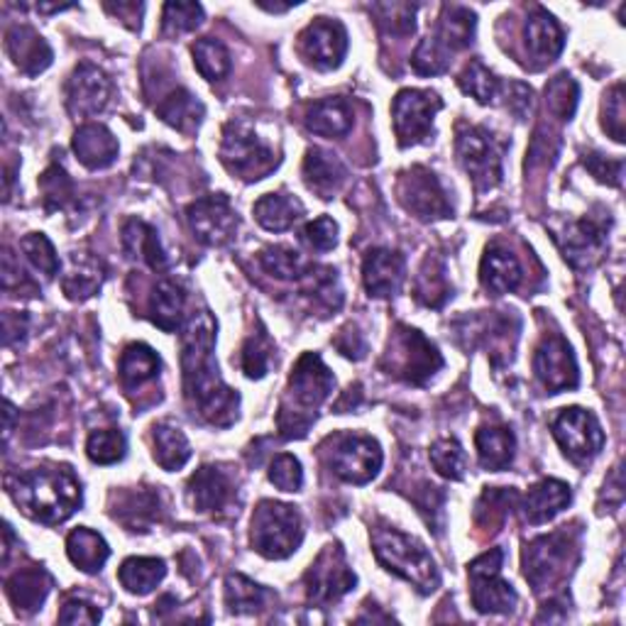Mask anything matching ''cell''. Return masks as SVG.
<instances>
[{
    "label": "cell",
    "mask_w": 626,
    "mask_h": 626,
    "mask_svg": "<svg viewBox=\"0 0 626 626\" xmlns=\"http://www.w3.org/2000/svg\"><path fill=\"white\" fill-rule=\"evenodd\" d=\"M213 347L215 321L209 311H199L182 329L184 394L203 421L228 428L238 418L240 396L221 380Z\"/></svg>",
    "instance_id": "1"
},
{
    "label": "cell",
    "mask_w": 626,
    "mask_h": 626,
    "mask_svg": "<svg viewBox=\"0 0 626 626\" xmlns=\"http://www.w3.org/2000/svg\"><path fill=\"white\" fill-rule=\"evenodd\" d=\"M10 497L32 522L47 526L67 522L81 507V485L67 465H42L8 479Z\"/></svg>",
    "instance_id": "2"
},
{
    "label": "cell",
    "mask_w": 626,
    "mask_h": 626,
    "mask_svg": "<svg viewBox=\"0 0 626 626\" xmlns=\"http://www.w3.org/2000/svg\"><path fill=\"white\" fill-rule=\"evenodd\" d=\"M335 387L333 372L316 353H304L289 375V387L276 414V426H280L282 438L294 441L304 438L321 404L329 400Z\"/></svg>",
    "instance_id": "3"
},
{
    "label": "cell",
    "mask_w": 626,
    "mask_h": 626,
    "mask_svg": "<svg viewBox=\"0 0 626 626\" xmlns=\"http://www.w3.org/2000/svg\"><path fill=\"white\" fill-rule=\"evenodd\" d=\"M370 538L375 558L384 571H390L408 585H414L421 595L436 593L441 585V573L436 568V561H433V556L418 538L387 524L372 528Z\"/></svg>",
    "instance_id": "4"
},
{
    "label": "cell",
    "mask_w": 626,
    "mask_h": 626,
    "mask_svg": "<svg viewBox=\"0 0 626 626\" xmlns=\"http://www.w3.org/2000/svg\"><path fill=\"white\" fill-rule=\"evenodd\" d=\"M252 548L270 561H284L304 541V524L301 514L289 504L264 499L252 514Z\"/></svg>",
    "instance_id": "5"
},
{
    "label": "cell",
    "mask_w": 626,
    "mask_h": 626,
    "mask_svg": "<svg viewBox=\"0 0 626 626\" xmlns=\"http://www.w3.org/2000/svg\"><path fill=\"white\" fill-rule=\"evenodd\" d=\"M441 367L443 357L438 347L424 333L408 326H396L390 351L382 360V370H387V375L408 384H426Z\"/></svg>",
    "instance_id": "6"
},
{
    "label": "cell",
    "mask_w": 626,
    "mask_h": 626,
    "mask_svg": "<svg viewBox=\"0 0 626 626\" xmlns=\"http://www.w3.org/2000/svg\"><path fill=\"white\" fill-rule=\"evenodd\" d=\"M221 162L225 170L243 179V182H258L267 176L276 166L274 152L262 142V138L245 120H231L223 128L221 140Z\"/></svg>",
    "instance_id": "7"
},
{
    "label": "cell",
    "mask_w": 626,
    "mask_h": 626,
    "mask_svg": "<svg viewBox=\"0 0 626 626\" xmlns=\"http://www.w3.org/2000/svg\"><path fill=\"white\" fill-rule=\"evenodd\" d=\"M455 150L463 170L479 191H489L502 182L504 144H499L489 130L463 125L457 130Z\"/></svg>",
    "instance_id": "8"
},
{
    "label": "cell",
    "mask_w": 626,
    "mask_h": 626,
    "mask_svg": "<svg viewBox=\"0 0 626 626\" xmlns=\"http://www.w3.org/2000/svg\"><path fill=\"white\" fill-rule=\"evenodd\" d=\"M575 538L568 532L541 536L524 548V577L534 589H546L565 580L575 563Z\"/></svg>",
    "instance_id": "9"
},
{
    "label": "cell",
    "mask_w": 626,
    "mask_h": 626,
    "mask_svg": "<svg viewBox=\"0 0 626 626\" xmlns=\"http://www.w3.org/2000/svg\"><path fill=\"white\" fill-rule=\"evenodd\" d=\"M504 551L492 548L467 565L470 583H473V607L483 614H507L516 607L514 587L502 580Z\"/></svg>",
    "instance_id": "10"
},
{
    "label": "cell",
    "mask_w": 626,
    "mask_h": 626,
    "mask_svg": "<svg viewBox=\"0 0 626 626\" xmlns=\"http://www.w3.org/2000/svg\"><path fill=\"white\" fill-rule=\"evenodd\" d=\"M553 438L558 441L563 453L571 457L573 463H587L593 461L599 451L605 448V431H602L595 414H589L587 408L571 406L553 418L551 424Z\"/></svg>",
    "instance_id": "11"
},
{
    "label": "cell",
    "mask_w": 626,
    "mask_h": 626,
    "mask_svg": "<svg viewBox=\"0 0 626 626\" xmlns=\"http://www.w3.org/2000/svg\"><path fill=\"white\" fill-rule=\"evenodd\" d=\"M396 196L418 221H443L453 215V206L441 182L426 166H412V170L402 172L400 182H396Z\"/></svg>",
    "instance_id": "12"
},
{
    "label": "cell",
    "mask_w": 626,
    "mask_h": 626,
    "mask_svg": "<svg viewBox=\"0 0 626 626\" xmlns=\"http://www.w3.org/2000/svg\"><path fill=\"white\" fill-rule=\"evenodd\" d=\"M355 583L357 577L351 568H347L345 553L339 544L323 548L321 556L311 563V568L304 577L309 599L313 605L321 607L343 599L355 587Z\"/></svg>",
    "instance_id": "13"
},
{
    "label": "cell",
    "mask_w": 626,
    "mask_h": 626,
    "mask_svg": "<svg viewBox=\"0 0 626 626\" xmlns=\"http://www.w3.org/2000/svg\"><path fill=\"white\" fill-rule=\"evenodd\" d=\"M382 461L380 443L370 436H357V433L335 438L329 453V467L343 483L351 485H367L370 479H375Z\"/></svg>",
    "instance_id": "14"
},
{
    "label": "cell",
    "mask_w": 626,
    "mask_h": 626,
    "mask_svg": "<svg viewBox=\"0 0 626 626\" xmlns=\"http://www.w3.org/2000/svg\"><path fill=\"white\" fill-rule=\"evenodd\" d=\"M443 108L438 93L433 91H418V89H404L396 93L392 103V118H394V132L402 148L408 144L424 142L433 132V118Z\"/></svg>",
    "instance_id": "15"
},
{
    "label": "cell",
    "mask_w": 626,
    "mask_h": 626,
    "mask_svg": "<svg viewBox=\"0 0 626 626\" xmlns=\"http://www.w3.org/2000/svg\"><path fill=\"white\" fill-rule=\"evenodd\" d=\"M186 221L201 243L211 248L228 245L238 233V213L225 194L196 199L186 209Z\"/></svg>",
    "instance_id": "16"
},
{
    "label": "cell",
    "mask_w": 626,
    "mask_h": 626,
    "mask_svg": "<svg viewBox=\"0 0 626 626\" xmlns=\"http://www.w3.org/2000/svg\"><path fill=\"white\" fill-rule=\"evenodd\" d=\"M534 372L548 394L575 390L580 382L575 355L563 335H546L534 355Z\"/></svg>",
    "instance_id": "17"
},
{
    "label": "cell",
    "mask_w": 626,
    "mask_h": 626,
    "mask_svg": "<svg viewBox=\"0 0 626 626\" xmlns=\"http://www.w3.org/2000/svg\"><path fill=\"white\" fill-rule=\"evenodd\" d=\"M299 47L311 67L321 71L339 69L347 54V32L339 20L319 18L301 32Z\"/></svg>",
    "instance_id": "18"
},
{
    "label": "cell",
    "mask_w": 626,
    "mask_h": 626,
    "mask_svg": "<svg viewBox=\"0 0 626 626\" xmlns=\"http://www.w3.org/2000/svg\"><path fill=\"white\" fill-rule=\"evenodd\" d=\"M111 79L95 64L81 62L67 81V108L77 118H93L103 113L111 101Z\"/></svg>",
    "instance_id": "19"
},
{
    "label": "cell",
    "mask_w": 626,
    "mask_h": 626,
    "mask_svg": "<svg viewBox=\"0 0 626 626\" xmlns=\"http://www.w3.org/2000/svg\"><path fill=\"white\" fill-rule=\"evenodd\" d=\"M235 497L233 477L215 465H203L196 475L189 479L191 507L201 514H215L231 507Z\"/></svg>",
    "instance_id": "20"
},
{
    "label": "cell",
    "mask_w": 626,
    "mask_h": 626,
    "mask_svg": "<svg viewBox=\"0 0 626 626\" xmlns=\"http://www.w3.org/2000/svg\"><path fill=\"white\" fill-rule=\"evenodd\" d=\"M406 276V262L400 252L375 248L363 262V282L370 296L390 299L400 292Z\"/></svg>",
    "instance_id": "21"
},
{
    "label": "cell",
    "mask_w": 626,
    "mask_h": 626,
    "mask_svg": "<svg viewBox=\"0 0 626 626\" xmlns=\"http://www.w3.org/2000/svg\"><path fill=\"white\" fill-rule=\"evenodd\" d=\"M6 52L13 64L28 77H38L52 64V47L40 32L28 26H13L6 32Z\"/></svg>",
    "instance_id": "22"
},
{
    "label": "cell",
    "mask_w": 626,
    "mask_h": 626,
    "mask_svg": "<svg viewBox=\"0 0 626 626\" xmlns=\"http://www.w3.org/2000/svg\"><path fill=\"white\" fill-rule=\"evenodd\" d=\"M524 40H526V52L534 59L536 69L556 62L565 44L563 30L556 22V18L546 13L544 8H536L534 13L526 18Z\"/></svg>",
    "instance_id": "23"
},
{
    "label": "cell",
    "mask_w": 626,
    "mask_h": 626,
    "mask_svg": "<svg viewBox=\"0 0 626 626\" xmlns=\"http://www.w3.org/2000/svg\"><path fill=\"white\" fill-rule=\"evenodd\" d=\"M74 152L79 162L91 172L108 170L118 160V140L101 123H87L74 132Z\"/></svg>",
    "instance_id": "24"
},
{
    "label": "cell",
    "mask_w": 626,
    "mask_h": 626,
    "mask_svg": "<svg viewBox=\"0 0 626 626\" xmlns=\"http://www.w3.org/2000/svg\"><path fill=\"white\" fill-rule=\"evenodd\" d=\"M347 179L345 164L331 152L313 148L304 160V182L321 199H333L343 189Z\"/></svg>",
    "instance_id": "25"
},
{
    "label": "cell",
    "mask_w": 626,
    "mask_h": 626,
    "mask_svg": "<svg viewBox=\"0 0 626 626\" xmlns=\"http://www.w3.org/2000/svg\"><path fill=\"white\" fill-rule=\"evenodd\" d=\"M123 250L130 260H140L148 264L150 270L162 272L170 264V258L160 243V235H156L154 228L150 223H144L140 219H130L123 225Z\"/></svg>",
    "instance_id": "26"
},
{
    "label": "cell",
    "mask_w": 626,
    "mask_h": 626,
    "mask_svg": "<svg viewBox=\"0 0 626 626\" xmlns=\"http://www.w3.org/2000/svg\"><path fill=\"white\" fill-rule=\"evenodd\" d=\"M522 264L509 250L492 245L487 248L483 264H479V282L492 296L514 292L522 284Z\"/></svg>",
    "instance_id": "27"
},
{
    "label": "cell",
    "mask_w": 626,
    "mask_h": 626,
    "mask_svg": "<svg viewBox=\"0 0 626 626\" xmlns=\"http://www.w3.org/2000/svg\"><path fill=\"white\" fill-rule=\"evenodd\" d=\"M573 499L571 487L561 479H541L524 499V514L528 524H546L558 516Z\"/></svg>",
    "instance_id": "28"
},
{
    "label": "cell",
    "mask_w": 626,
    "mask_h": 626,
    "mask_svg": "<svg viewBox=\"0 0 626 626\" xmlns=\"http://www.w3.org/2000/svg\"><path fill=\"white\" fill-rule=\"evenodd\" d=\"M105 280V267L101 260L91 258L89 252H74L69 262V270L62 276V289L71 301H87L99 294Z\"/></svg>",
    "instance_id": "29"
},
{
    "label": "cell",
    "mask_w": 626,
    "mask_h": 626,
    "mask_svg": "<svg viewBox=\"0 0 626 626\" xmlns=\"http://www.w3.org/2000/svg\"><path fill=\"white\" fill-rule=\"evenodd\" d=\"M52 577L42 568H26L8 577L6 593L13 607L22 614H32L42 607V602L50 595Z\"/></svg>",
    "instance_id": "30"
},
{
    "label": "cell",
    "mask_w": 626,
    "mask_h": 626,
    "mask_svg": "<svg viewBox=\"0 0 626 626\" xmlns=\"http://www.w3.org/2000/svg\"><path fill=\"white\" fill-rule=\"evenodd\" d=\"M475 13L463 6H443L441 22L436 34H431V40L436 42L445 54L461 52L473 42L475 34Z\"/></svg>",
    "instance_id": "31"
},
{
    "label": "cell",
    "mask_w": 626,
    "mask_h": 626,
    "mask_svg": "<svg viewBox=\"0 0 626 626\" xmlns=\"http://www.w3.org/2000/svg\"><path fill=\"white\" fill-rule=\"evenodd\" d=\"M306 128L321 138H343L353 130V105L345 99L316 101L306 113Z\"/></svg>",
    "instance_id": "32"
},
{
    "label": "cell",
    "mask_w": 626,
    "mask_h": 626,
    "mask_svg": "<svg viewBox=\"0 0 626 626\" xmlns=\"http://www.w3.org/2000/svg\"><path fill=\"white\" fill-rule=\"evenodd\" d=\"M475 445L479 465L489 470V473H502V470H507L514 461L516 441L509 428L483 426L475 433Z\"/></svg>",
    "instance_id": "33"
},
{
    "label": "cell",
    "mask_w": 626,
    "mask_h": 626,
    "mask_svg": "<svg viewBox=\"0 0 626 626\" xmlns=\"http://www.w3.org/2000/svg\"><path fill=\"white\" fill-rule=\"evenodd\" d=\"M67 556L77 565L81 573H101L105 561L111 558V548L103 541L101 534L91 532V528H77L67 538Z\"/></svg>",
    "instance_id": "34"
},
{
    "label": "cell",
    "mask_w": 626,
    "mask_h": 626,
    "mask_svg": "<svg viewBox=\"0 0 626 626\" xmlns=\"http://www.w3.org/2000/svg\"><path fill=\"white\" fill-rule=\"evenodd\" d=\"M184 306L186 296L184 289L164 280L154 286L152 299H150V319L154 326H160L166 333H174L176 329H182L184 321Z\"/></svg>",
    "instance_id": "35"
},
{
    "label": "cell",
    "mask_w": 626,
    "mask_h": 626,
    "mask_svg": "<svg viewBox=\"0 0 626 626\" xmlns=\"http://www.w3.org/2000/svg\"><path fill=\"white\" fill-rule=\"evenodd\" d=\"M203 113H206V108L186 89H174L170 95H164V99L156 103V115L179 132H194L201 125Z\"/></svg>",
    "instance_id": "36"
},
{
    "label": "cell",
    "mask_w": 626,
    "mask_h": 626,
    "mask_svg": "<svg viewBox=\"0 0 626 626\" xmlns=\"http://www.w3.org/2000/svg\"><path fill=\"white\" fill-rule=\"evenodd\" d=\"M152 445H154V461L166 473H176L191 461V445L182 428L172 424H156L152 428Z\"/></svg>",
    "instance_id": "37"
},
{
    "label": "cell",
    "mask_w": 626,
    "mask_h": 626,
    "mask_svg": "<svg viewBox=\"0 0 626 626\" xmlns=\"http://www.w3.org/2000/svg\"><path fill=\"white\" fill-rule=\"evenodd\" d=\"M160 355H156L150 345L132 343L125 347L123 355H120L118 372L128 390H138L144 382H152L160 375Z\"/></svg>",
    "instance_id": "38"
},
{
    "label": "cell",
    "mask_w": 626,
    "mask_h": 626,
    "mask_svg": "<svg viewBox=\"0 0 626 626\" xmlns=\"http://www.w3.org/2000/svg\"><path fill=\"white\" fill-rule=\"evenodd\" d=\"M602 248H605V228L593 221H580L565 235L563 252L573 267H583V264H589L595 258H599Z\"/></svg>",
    "instance_id": "39"
},
{
    "label": "cell",
    "mask_w": 626,
    "mask_h": 626,
    "mask_svg": "<svg viewBox=\"0 0 626 626\" xmlns=\"http://www.w3.org/2000/svg\"><path fill=\"white\" fill-rule=\"evenodd\" d=\"M255 219L264 228V231L282 233L289 231L301 215H304V206L301 201L289 194H267L255 203Z\"/></svg>",
    "instance_id": "40"
},
{
    "label": "cell",
    "mask_w": 626,
    "mask_h": 626,
    "mask_svg": "<svg viewBox=\"0 0 626 626\" xmlns=\"http://www.w3.org/2000/svg\"><path fill=\"white\" fill-rule=\"evenodd\" d=\"M451 284L448 276H445V264L443 260L428 255L421 264V270L416 274L414 282V296L418 304H424L428 309H441L445 301L451 299Z\"/></svg>",
    "instance_id": "41"
},
{
    "label": "cell",
    "mask_w": 626,
    "mask_h": 626,
    "mask_svg": "<svg viewBox=\"0 0 626 626\" xmlns=\"http://www.w3.org/2000/svg\"><path fill=\"white\" fill-rule=\"evenodd\" d=\"M166 563L162 558H128L118 571V580L130 595L144 597L164 580Z\"/></svg>",
    "instance_id": "42"
},
{
    "label": "cell",
    "mask_w": 626,
    "mask_h": 626,
    "mask_svg": "<svg viewBox=\"0 0 626 626\" xmlns=\"http://www.w3.org/2000/svg\"><path fill=\"white\" fill-rule=\"evenodd\" d=\"M160 514V495L156 492H130L128 497L120 499L115 516L123 522L130 532H148L150 524Z\"/></svg>",
    "instance_id": "43"
},
{
    "label": "cell",
    "mask_w": 626,
    "mask_h": 626,
    "mask_svg": "<svg viewBox=\"0 0 626 626\" xmlns=\"http://www.w3.org/2000/svg\"><path fill=\"white\" fill-rule=\"evenodd\" d=\"M260 264L262 270L276 276V280H289V282H301L311 274V264L299 255L292 248H264L260 252Z\"/></svg>",
    "instance_id": "44"
},
{
    "label": "cell",
    "mask_w": 626,
    "mask_h": 626,
    "mask_svg": "<svg viewBox=\"0 0 626 626\" xmlns=\"http://www.w3.org/2000/svg\"><path fill=\"white\" fill-rule=\"evenodd\" d=\"M267 602V589L252 583L245 575H228L225 580V605L231 614H252L264 607Z\"/></svg>",
    "instance_id": "45"
},
{
    "label": "cell",
    "mask_w": 626,
    "mask_h": 626,
    "mask_svg": "<svg viewBox=\"0 0 626 626\" xmlns=\"http://www.w3.org/2000/svg\"><path fill=\"white\" fill-rule=\"evenodd\" d=\"M191 54H194V64L199 69V74L209 81H221L231 74V52L225 50V44L219 40H199L191 47Z\"/></svg>",
    "instance_id": "46"
},
{
    "label": "cell",
    "mask_w": 626,
    "mask_h": 626,
    "mask_svg": "<svg viewBox=\"0 0 626 626\" xmlns=\"http://www.w3.org/2000/svg\"><path fill=\"white\" fill-rule=\"evenodd\" d=\"M40 189L47 211H67L77 201V184L59 164H52L40 176Z\"/></svg>",
    "instance_id": "47"
},
{
    "label": "cell",
    "mask_w": 626,
    "mask_h": 626,
    "mask_svg": "<svg viewBox=\"0 0 626 626\" xmlns=\"http://www.w3.org/2000/svg\"><path fill=\"white\" fill-rule=\"evenodd\" d=\"M457 83H461V89L467 95H473L477 103H492L497 99V93L502 89L499 79L492 74V71L479 62V59H473V62L463 69V74L457 77Z\"/></svg>",
    "instance_id": "48"
},
{
    "label": "cell",
    "mask_w": 626,
    "mask_h": 626,
    "mask_svg": "<svg viewBox=\"0 0 626 626\" xmlns=\"http://www.w3.org/2000/svg\"><path fill=\"white\" fill-rule=\"evenodd\" d=\"M428 457H431V463H433V467H436V473L441 477L453 479V483H457V479L465 477L467 457H465L463 445L457 443L455 438H441V441L433 443Z\"/></svg>",
    "instance_id": "49"
},
{
    "label": "cell",
    "mask_w": 626,
    "mask_h": 626,
    "mask_svg": "<svg viewBox=\"0 0 626 626\" xmlns=\"http://www.w3.org/2000/svg\"><path fill=\"white\" fill-rule=\"evenodd\" d=\"M128 451V441L123 431L118 428H101L93 431L87 441V455L99 465H113L123 461Z\"/></svg>",
    "instance_id": "50"
},
{
    "label": "cell",
    "mask_w": 626,
    "mask_h": 626,
    "mask_svg": "<svg viewBox=\"0 0 626 626\" xmlns=\"http://www.w3.org/2000/svg\"><path fill=\"white\" fill-rule=\"evenodd\" d=\"M20 250L26 252V258L32 262L34 270H40L47 280L59 274L62 270V262L57 258V250L50 243V238H44L42 233H30L20 240Z\"/></svg>",
    "instance_id": "51"
},
{
    "label": "cell",
    "mask_w": 626,
    "mask_h": 626,
    "mask_svg": "<svg viewBox=\"0 0 626 626\" xmlns=\"http://www.w3.org/2000/svg\"><path fill=\"white\" fill-rule=\"evenodd\" d=\"M577 99H580V89H577V83L568 74L556 77L546 87V103L551 113L558 115L561 120H571L575 115Z\"/></svg>",
    "instance_id": "52"
},
{
    "label": "cell",
    "mask_w": 626,
    "mask_h": 626,
    "mask_svg": "<svg viewBox=\"0 0 626 626\" xmlns=\"http://www.w3.org/2000/svg\"><path fill=\"white\" fill-rule=\"evenodd\" d=\"M240 363H243V372L250 380H262L270 372L272 365V343L264 333L252 335L243 345V355H240Z\"/></svg>",
    "instance_id": "53"
},
{
    "label": "cell",
    "mask_w": 626,
    "mask_h": 626,
    "mask_svg": "<svg viewBox=\"0 0 626 626\" xmlns=\"http://www.w3.org/2000/svg\"><path fill=\"white\" fill-rule=\"evenodd\" d=\"M203 8L199 3H166L162 13V28L166 34L191 32L201 26Z\"/></svg>",
    "instance_id": "54"
},
{
    "label": "cell",
    "mask_w": 626,
    "mask_h": 626,
    "mask_svg": "<svg viewBox=\"0 0 626 626\" xmlns=\"http://www.w3.org/2000/svg\"><path fill=\"white\" fill-rule=\"evenodd\" d=\"M372 13L380 16V26L387 28L392 34H412L416 30V6L408 3H377L372 6Z\"/></svg>",
    "instance_id": "55"
},
{
    "label": "cell",
    "mask_w": 626,
    "mask_h": 626,
    "mask_svg": "<svg viewBox=\"0 0 626 626\" xmlns=\"http://www.w3.org/2000/svg\"><path fill=\"white\" fill-rule=\"evenodd\" d=\"M270 483L282 492H299L304 485V470L294 455H276L270 465Z\"/></svg>",
    "instance_id": "56"
},
{
    "label": "cell",
    "mask_w": 626,
    "mask_h": 626,
    "mask_svg": "<svg viewBox=\"0 0 626 626\" xmlns=\"http://www.w3.org/2000/svg\"><path fill=\"white\" fill-rule=\"evenodd\" d=\"M602 125L609 132L614 142H624V87L617 83L607 95H605V113H602Z\"/></svg>",
    "instance_id": "57"
},
{
    "label": "cell",
    "mask_w": 626,
    "mask_h": 626,
    "mask_svg": "<svg viewBox=\"0 0 626 626\" xmlns=\"http://www.w3.org/2000/svg\"><path fill=\"white\" fill-rule=\"evenodd\" d=\"M304 240L313 250L329 252L339 245V225H335V221L329 219V215H321V219L311 221L304 228Z\"/></svg>",
    "instance_id": "58"
},
{
    "label": "cell",
    "mask_w": 626,
    "mask_h": 626,
    "mask_svg": "<svg viewBox=\"0 0 626 626\" xmlns=\"http://www.w3.org/2000/svg\"><path fill=\"white\" fill-rule=\"evenodd\" d=\"M583 164L599 179V182H605L609 186H619L622 184V170H624V162L622 160L609 162L602 154H585Z\"/></svg>",
    "instance_id": "59"
},
{
    "label": "cell",
    "mask_w": 626,
    "mask_h": 626,
    "mask_svg": "<svg viewBox=\"0 0 626 626\" xmlns=\"http://www.w3.org/2000/svg\"><path fill=\"white\" fill-rule=\"evenodd\" d=\"M59 622L62 624H99L101 612L99 607H93L83 599H69L62 607V612H59Z\"/></svg>",
    "instance_id": "60"
},
{
    "label": "cell",
    "mask_w": 626,
    "mask_h": 626,
    "mask_svg": "<svg viewBox=\"0 0 626 626\" xmlns=\"http://www.w3.org/2000/svg\"><path fill=\"white\" fill-rule=\"evenodd\" d=\"M22 286H28L30 292H38V286L32 284L30 276L22 272L20 262L13 258V252L6 250V255H3V289H6V292H22Z\"/></svg>",
    "instance_id": "61"
},
{
    "label": "cell",
    "mask_w": 626,
    "mask_h": 626,
    "mask_svg": "<svg viewBox=\"0 0 626 626\" xmlns=\"http://www.w3.org/2000/svg\"><path fill=\"white\" fill-rule=\"evenodd\" d=\"M335 347H339L345 357H353V360H363L367 353V343L363 339V333H357V329L353 326L341 331L339 339H335Z\"/></svg>",
    "instance_id": "62"
},
{
    "label": "cell",
    "mask_w": 626,
    "mask_h": 626,
    "mask_svg": "<svg viewBox=\"0 0 626 626\" xmlns=\"http://www.w3.org/2000/svg\"><path fill=\"white\" fill-rule=\"evenodd\" d=\"M507 105L516 118L524 120L528 113H532V89L524 87V83H519V81L512 83Z\"/></svg>",
    "instance_id": "63"
},
{
    "label": "cell",
    "mask_w": 626,
    "mask_h": 626,
    "mask_svg": "<svg viewBox=\"0 0 626 626\" xmlns=\"http://www.w3.org/2000/svg\"><path fill=\"white\" fill-rule=\"evenodd\" d=\"M28 333V319L20 316L16 311L3 313V343L13 345L16 341H22Z\"/></svg>",
    "instance_id": "64"
}]
</instances>
